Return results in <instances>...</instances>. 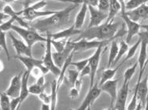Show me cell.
<instances>
[{
    "instance_id": "db71d44e",
    "label": "cell",
    "mask_w": 148,
    "mask_h": 110,
    "mask_svg": "<svg viewBox=\"0 0 148 110\" xmlns=\"http://www.w3.org/2000/svg\"><path fill=\"white\" fill-rule=\"evenodd\" d=\"M87 110H91V107L88 108V109H87Z\"/></svg>"
},
{
    "instance_id": "74e56055",
    "label": "cell",
    "mask_w": 148,
    "mask_h": 110,
    "mask_svg": "<svg viewBox=\"0 0 148 110\" xmlns=\"http://www.w3.org/2000/svg\"><path fill=\"white\" fill-rule=\"evenodd\" d=\"M15 20L12 18H10L8 20H6L5 22H3V24L0 25V31L3 32H7L10 30H11V27L13 25V24Z\"/></svg>"
},
{
    "instance_id": "7402d4cb",
    "label": "cell",
    "mask_w": 148,
    "mask_h": 110,
    "mask_svg": "<svg viewBox=\"0 0 148 110\" xmlns=\"http://www.w3.org/2000/svg\"><path fill=\"white\" fill-rule=\"evenodd\" d=\"M30 76V73L29 72L25 71V72H23L22 78H21V87L20 92V105H21L22 103L26 99L28 98L29 95V78Z\"/></svg>"
},
{
    "instance_id": "ab89813d",
    "label": "cell",
    "mask_w": 148,
    "mask_h": 110,
    "mask_svg": "<svg viewBox=\"0 0 148 110\" xmlns=\"http://www.w3.org/2000/svg\"><path fill=\"white\" fill-rule=\"evenodd\" d=\"M137 91L135 89L134 90V94H133V96L132 98V100L130 103L128 104V107H127V110H135L136 109V108L137 106Z\"/></svg>"
},
{
    "instance_id": "30bf717a",
    "label": "cell",
    "mask_w": 148,
    "mask_h": 110,
    "mask_svg": "<svg viewBox=\"0 0 148 110\" xmlns=\"http://www.w3.org/2000/svg\"><path fill=\"white\" fill-rule=\"evenodd\" d=\"M72 54H73V46L72 43V40H68L66 48L64 49V51L59 52V53H58V52L52 53L53 60H54L55 65L61 69L63 65L65 64V62L69 58V57Z\"/></svg>"
},
{
    "instance_id": "44dd1931",
    "label": "cell",
    "mask_w": 148,
    "mask_h": 110,
    "mask_svg": "<svg viewBox=\"0 0 148 110\" xmlns=\"http://www.w3.org/2000/svg\"><path fill=\"white\" fill-rule=\"evenodd\" d=\"M88 11V1H84V3L81 4V7L80 10L78 12V14L76 16L75 18V22H74L73 25L75 28L80 30V28H82L85 22V18L87 13Z\"/></svg>"
},
{
    "instance_id": "8992f818",
    "label": "cell",
    "mask_w": 148,
    "mask_h": 110,
    "mask_svg": "<svg viewBox=\"0 0 148 110\" xmlns=\"http://www.w3.org/2000/svg\"><path fill=\"white\" fill-rule=\"evenodd\" d=\"M120 3L121 4V17L122 18L125 23L127 26V37H126L125 42L127 43H129L131 42L132 37L139 34L140 28H141V25L139 23L135 22L132 20L128 15L126 14L125 8V2L121 0Z\"/></svg>"
},
{
    "instance_id": "836d02e7",
    "label": "cell",
    "mask_w": 148,
    "mask_h": 110,
    "mask_svg": "<svg viewBox=\"0 0 148 110\" xmlns=\"http://www.w3.org/2000/svg\"><path fill=\"white\" fill-rule=\"evenodd\" d=\"M0 109L1 110H11L10 105V98L4 92L0 93Z\"/></svg>"
},
{
    "instance_id": "5bb4252c",
    "label": "cell",
    "mask_w": 148,
    "mask_h": 110,
    "mask_svg": "<svg viewBox=\"0 0 148 110\" xmlns=\"http://www.w3.org/2000/svg\"><path fill=\"white\" fill-rule=\"evenodd\" d=\"M120 79H114L99 86L100 90L102 92L106 93L110 95V107H114V104H115L117 96V83L120 81Z\"/></svg>"
},
{
    "instance_id": "cb8c5ba5",
    "label": "cell",
    "mask_w": 148,
    "mask_h": 110,
    "mask_svg": "<svg viewBox=\"0 0 148 110\" xmlns=\"http://www.w3.org/2000/svg\"><path fill=\"white\" fill-rule=\"evenodd\" d=\"M80 78V72L77 69H67L65 77H64V82L66 83L67 87H73L77 79Z\"/></svg>"
},
{
    "instance_id": "7bdbcfd3",
    "label": "cell",
    "mask_w": 148,
    "mask_h": 110,
    "mask_svg": "<svg viewBox=\"0 0 148 110\" xmlns=\"http://www.w3.org/2000/svg\"><path fill=\"white\" fill-rule=\"evenodd\" d=\"M80 93V90H77L76 87H73L70 88V90H69V97L71 99H73V100H74V99H77V98L79 97Z\"/></svg>"
},
{
    "instance_id": "3957f363",
    "label": "cell",
    "mask_w": 148,
    "mask_h": 110,
    "mask_svg": "<svg viewBox=\"0 0 148 110\" xmlns=\"http://www.w3.org/2000/svg\"><path fill=\"white\" fill-rule=\"evenodd\" d=\"M11 30L14 31L16 33L19 35L26 44L30 48L32 46L37 42H47V37H43L40 32L35 31L31 28H22L21 26L12 25Z\"/></svg>"
},
{
    "instance_id": "4fadbf2b",
    "label": "cell",
    "mask_w": 148,
    "mask_h": 110,
    "mask_svg": "<svg viewBox=\"0 0 148 110\" xmlns=\"http://www.w3.org/2000/svg\"><path fill=\"white\" fill-rule=\"evenodd\" d=\"M88 8L89 14H90V22H89L88 28L100 25H102L103 20H106L108 14L101 12L98 10L97 7L88 4Z\"/></svg>"
},
{
    "instance_id": "603a6c76",
    "label": "cell",
    "mask_w": 148,
    "mask_h": 110,
    "mask_svg": "<svg viewBox=\"0 0 148 110\" xmlns=\"http://www.w3.org/2000/svg\"><path fill=\"white\" fill-rule=\"evenodd\" d=\"M121 4L120 3V1H117V0L110 1L108 17H107L106 22L109 23L114 21V17H116L117 14H118V13H121Z\"/></svg>"
},
{
    "instance_id": "816d5d0a",
    "label": "cell",
    "mask_w": 148,
    "mask_h": 110,
    "mask_svg": "<svg viewBox=\"0 0 148 110\" xmlns=\"http://www.w3.org/2000/svg\"><path fill=\"white\" fill-rule=\"evenodd\" d=\"M144 110H148V98H147V102H146L145 107H144Z\"/></svg>"
},
{
    "instance_id": "9a60e30c",
    "label": "cell",
    "mask_w": 148,
    "mask_h": 110,
    "mask_svg": "<svg viewBox=\"0 0 148 110\" xmlns=\"http://www.w3.org/2000/svg\"><path fill=\"white\" fill-rule=\"evenodd\" d=\"M10 38L11 39L12 44L15 51L17 53V56H25V57H32V48H30L25 42L22 40H18L11 33H10Z\"/></svg>"
},
{
    "instance_id": "9c48e42d",
    "label": "cell",
    "mask_w": 148,
    "mask_h": 110,
    "mask_svg": "<svg viewBox=\"0 0 148 110\" xmlns=\"http://www.w3.org/2000/svg\"><path fill=\"white\" fill-rule=\"evenodd\" d=\"M101 93H102V91L99 87V83H95L92 87L89 88L88 92L86 94L85 98L83 100L82 103L80 106L76 109H70L69 110H87L88 108L91 107V105L99 98Z\"/></svg>"
},
{
    "instance_id": "7c38bea8",
    "label": "cell",
    "mask_w": 148,
    "mask_h": 110,
    "mask_svg": "<svg viewBox=\"0 0 148 110\" xmlns=\"http://www.w3.org/2000/svg\"><path fill=\"white\" fill-rule=\"evenodd\" d=\"M22 75L23 72H20L19 74H17L14 76H13L12 79H10L8 88L4 92L10 99L19 98V96H20Z\"/></svg>"
},
{
    "instance_id": "5b68a950",
    "label": "cell",
    "mask_w": 148,
    "mask_h": 110,
    "mask_svg": "<svg viewBox=\"0 0 148 110\" xmlns=\"http://www.w3.org/2000/svg\"><path fill=\"white\" fill-rule=\"evenodd\" d=\"M52 46L51 36V34L47 33V42H46V50L44 56L43 57V65L49 70V72H51L54 76L58 77L61 72V69L55 65L52 56Z\"/></svg>"
},
{
    "instance_id": "7dc6e473",
    "label": "cell",
    "mask_w": 148,
    "mask_h": 110,
    "mask_svg": "<svg viewBox=\"0 0 148 110\" xmlns=\"http://www.w3.org/2000/svg\"><path fill=\"white\" fill-rule=\"evenodd\" d=\"M6 19H10V17L9 16L6 15V14H4L3 12H0V25L1 24H3V20H6Z\"/></svg>"
},
{
    "instance_id": "4316f807",
    "label": "cell",
    "mask_w": 148,
    "mask_h": 110,
    "mask_svg": "<svg viewBox=\"0 0 148 110\" xmlns=\"http://www.w3.org/2000/svg\"><path fill=\"white\" fill-rule=\"evenodd\" d=\"M58 90L57 80H54L51 83V110H56L58 104Z\"/></svg>"
},
{
    "instance_id": "60d3db41",
    "label": "cell",
    "mask_w": 148,
    "mask_h": 110,
    "mask_svg": "<svg viewBox=\"0 0 148 110\" xmlns=\"http://www.w3.org/2000/svg\"><path fill=\"white\" fill-rule=\"evenodd\" d=\"M47 3L46 1H39V2L33 3L32 5L30 4V5H29V6L32 10L38 11V10H41L42 9L44 8L47 6Z\"/></svg>"
},
{
    "instance_id": "f35d334b",
    "label": "cell",
    "mask_w": 148,
    "mask_h": 110,
    "mask_svg": "<svg viewBox=\"0 0 148 110\" xmlns=\"http://www.w3.org/2000/svg\"><path fill=\"white\" fill-rule=\"evenodd\" d=\"M38 98H40L42 104L48 105H50V104H51V95L48 94L47 92H45V91H43L38 96Z\"/></svg>"
},
{
    "instance_id": "9f6ffc18",
    "label": "cell",
    "mask_w": 148,
    "mask_h": 110,
    "mask_svg": "<svg viewBox=\"0 0 148 110\" xmlns=\"http://www.w3.org/2000/svg\"><path fill=\"white\" fill-rule=\"evenodd\" d=\"M147 98H148V94H147Z\"/></svg>"
},
{
    "instance_id": "f546056e",
    "label": "cell",
    "mask_w": 148,
    "mask_h": 110,
    "mask_svg": "<svg viewBox=\"0 0 148 110\" xmlns=\"http://www.w3.org/2000/svg\"><path fill=\"white\" fill-rule=\"evenodd\" d=\"M138 66V62H136L132 66L129 67L128 69H126V71L124 72L123 77H124V82L130 83L132 78L133 77L134 74L136 73V68Z\"/></svg>"
},
{
    "instance_id": "c3c4849f",
    "label": "cell",
    "mask_w": 148,
    "mask_h": 110,
    "mask_svg": "<svg viewBox=\"0 0 148 110\" xmlns=\"http://www.w3.org/2000/svg\"><path fill=\"white\" fill-rule=\"evenodd\" d=\"M40 110H51V107L48 105H41V109Z\"/></svg>"
},
{
    "instance_id": "ffe728a7",
    "label": "cell",
    "mask_w": 148,
    "mask_h": 110,
    "mask_svg": "<svg viewBox=\"0 0 148 110\" xmlns=\"http://www.w3.org/2000/svg\"><path fill=\"white\" fill-rule=\"evenodd\" d=\"M147 3L143 4L141 6H140L139 8L136 9L134 10L126 12L128 17L132 20L137 23L140 20H143V19H145V18L148 17V5Z\"/></svg>"
},
{
    "instance_id": "ba28073f",
    "label": "cell",
    "mask_w": 148,
    "mask_h": 110,
    "mask_svg": "<svg viewBox=\"0 0 148 110\" xmlns=\"http://www.w3.org/2000/svg\"><path fill=\"white\" fill-rule=\"evenodd\" d=\"M25 8L22 10V18L25 21H29V22H33L37 19L40 17H47L54 14L56 11H51V10H34L29 6L30 5V1H25Z\"/></svg>"
},
{
    "instance_id": "f5cc1de1",
    "label": "cell",
    "mask_w": 148,
    "mask_h": 110,
    "mask_svg": "<svg viewBox=\"0 0 148 110\" xmlns=\"http://www.w3.org/2000/svg\"><path fill=\"white\" fill-rule=\"evenodd\" d=\"M104 110H116L114 109V107H110V108H107V109H105Z\"/></svg>"
},
{
    "instance_id": "b9f144b4",
    "label": "cell",
    "mask_w": 148,
    "mask_h": 110,
    "mask_svg": "<svg viewBox=\"0 0 148 110\" xmlns=\"http://www.w3.org/2000/svg\"><path fill=\"white\" fill-rule=\"evenodd\" d=\"M10 105L11 110H18L20 108V98H15L10 99Z\"/></svg>"
},
{
    "instance_id": "6da1fadb",
    "label": "cell",
    "mask_w": 148,
    "mask_h": 110,
    "mask_svg": "<svg viewBox=\"0 0 148 110\" xmlns=\"http://www.w3.org/2000/svg\"><path fill=\"white\" fill-rule=\"evenodd\" d=\"M78 6V4H71L63 10L56 11L49 17L29 23V28L38 32H46L51 34V31L67 26L70 14Z\"/></svg>"
},
{
    "instance_id": "d590c367",
    "label": "cell",
    "mask_w": 148,
    "mask_h": 110,
    "mask_svg": "<svg viewBox=\"0 0 148 110\" xmlns=\"http://www.w3.org/2000/svg\"><path fill=\"white\" fill-rule=\"evenodd\" d=\"M97 8L101 12L108 14L110 9V1L109 0H99L98 1Z\"/></svg>"
},
{
    "instance_id": "7a4b0ae2",
    "label": "cell",
    "mask_w": 148,
    "mask_h": 110,
    "mask_svg": "<svg viewBox=\"0 0 148 110\" xmlns=\"http://www.w3.org/2000/svg\"><path fill=\"white\" fill-rule=\"evenodd\" d=\"M118 30V24L114 21L102 24L96 27L88 28L85 31H82L80 36L77 37L78 41L80 40H98V41H108L113 40L115 38Z\"/></svg>"
},
{
    "instance_id": "f6af8a7d",
    "label": "cell",
    "mask_w": 148,
    "mask_h": 110,
    "mask_svg": "<svg viewBox=\"0 0 148 110\" xmlns=\"http://www.w3.org/2000/svg\"><path fill=\"white\" fill-rule=\"evenodd\" d=\"M36 84H37L38 86H40L41 87H43L44 85H45V77H44V76H40V77H39V78L36 79Z\"/></svg>"
},
{
    "instance_id": "2e32d148",
    "label": "cell",
    "mask_w": 148,
    "mask_h": 110,
    "mask_svg": "<svg viewBox=\"0 0 148 110\" xmlns=\"http://www.w3.org/2000/svg\"><path fill=\"white\" fill-rule=\"evenodd\" d=\"M128 86L129 83L124 82L121 88L117 92V98L114 104V109L116 110H127L126 103L128 95Z\"/></svg>"
},
{
    "instance_id": "11a10c76",
    "label": "cell",
    "mask_w": 148,
    "mask_h": 110,
    "mask_svg": "<svg viewBox=\"0 0 148 110\" xmlns=\"http://www.w3.org/2000/svg\"><path fill=\"white\" fill-rule=\"evenodd\" d=\"M2 51V49H1V47H0V51Z\"/></svg>"
},
{
    "instance_id": "8fae6325",
    "label": "cell",
    "mask_w": 148,
    "mask_h": 110,
    "mask_svg": "<svg viewBox=\"0 0 148 110\" xmlns=\"http://www.w3.org/2000/svg\"><path fill=\"white\" fill-rule=\"evenodd\" d=\"M104 47H107V46H100L98 49L95 50V53L89 57V65L91 68V76H90V88L93 87L95 80V77L96 76L97 71L99 68V65L100 58H101V55L103 51Z\"/></svg>"
},
{
    "instance_id": "4dcf8cb0",
    "label": "cell",
    "mask_w": 148,
    "mask_h": 110,
    "mask_svg": "<svg viewBox=\"0 0 148 110\" xmlns=\"http://www.w3.org/2000/svg\"><path fill=\"white\" fill-rule=\"evenodd\" d=\"M140 42H141V40H140V39L139 38V40H137V42H136L133 46H132L131 47H129L128 52H127V55H126L125 58L124 59L123 62L121 63V65H122L124 62L127 61L128 60L131 59V58H132V57L135 56V54H136L137 50H138V48L140 46Z\"/></svg>"
},
{
    "instance_id": "e575fe53",
    "label": "cell",
    "mask_w": 148,
    "mask_h": 110,
    "mask_svg": "<svg viewBox=\"0 0 148 110\" xmlns=\"http://www.w3.org/2000/svg\"><path fill=\"white\" fill-rule=\"evenodd\" d=\"M88 63H89V57L88 58H86V59L77 61H72L71 65L75 66V67H76V69H77L79 72H80L84 68H85L87 65H88Z\"/></svg>"
},
{
    "instance_id": "83f0119b",
    "label": "cell",
    "mask_w": 148,
    "mask_h": 110,
    "mask_svg": "<svg viewBox=\"0 0 148 110\" xmlns=\"http://www.w3.org/2000/svg\"><path fill=\"white\" fill-rule=\"evenodd\" d=\"M147 2V0H129L125 3V8L126 12L132 11L139 8L140 6L145 4Z\"/></svg>"
},
{
    "instance_id": "d6a6232c",
    "label": "cell",
    "mask_w": 148,
    "mask_h": 110,
    "mask_svg": "<svg viewBox=\"0 0 148 110\" xmlns=\"http://www.w3.org/2000/svg\"><path fill=\"white\" fill-rule=\"evenodd\" d=\"M0 47H1L2 50L5 51L6 57H7V59H8V61H10V55L8 46H7V42H6V32H3L1 31H0Z\"/></svg>"
},
{
    "instance_id": "681fc988",
    "label": "cell",
    "mask_w": 148,
    "mask_h": 110,
    "mask_svg": "<svg viewBox=\"0 0 148 110\" xmlns=\"http://www.w3.org/2000/svg\"><path fill=\"white\" fill-rule=\"evenodd\" d=\"M4 68H5L4 64H3V62L0 60V72H2L4 70Z\"/></svg>"
},
{
    "instance_id": "e0dca14e",
    "label": "cell",
    "mask_w": 148,
    "mask_h": 110,
    "mask_svg": "<svg viewBox=\"0 0 148 110\" xmlns=\"http://www.w3.org/2000/svg\"><path fill=\"white\" fill-rule=\"evenodd\" d=\"M136 90L137 91V102L141 104L142 107H145L148 94V75L144 79H141L140 82H137Z\"/></svg>"
},
{
    "instance_id": "277c9868",
    "label": "cell",
    "mask_w": 148,
    "mask_h": 110,
    "mask_svg": "<svg viewBox=\"0 0 148 110\" xmlns=\"http://www.w3.org/2000/svg\"><path fill=\"white\" fill-rule=\"evenodd\" d=\"M139 38L141 40L140 42V54L138 57V66L140 68V72H139V77H138V81L140 82L142 79L143 72L146 68V65L148 63L147 61V47H148V33L147 31H143L139 32Z\"/></svg>"
},
{
    "instance_id": "f907efd6",
    "label": "cell",
    "mask_w": 148,
    "mask_h": 110,
    "mask_svg": "<svg viewBox=\"0 0 148 110\" xmlns=\"http://www.w3.org/2000/svg\"><path fill=\"white\" fill-rule=\"evenodd\" d=\"M141 28H143V29H144V31H147V32L148 33V24L147 25H141Z\"/></svg>"
},
{
    "instance_id": "484cf974",
    "label": "cell",
    "mask_w": 148,
    "mask_h": 110,
    "mask_svg": "<svg viewBox=\"0 0 148 110\" xmlns=\"http://www.w3.org/2000/svg\"><path fill=\"white\" fill-rule=\"evenodd\" d=\"M118 50H119V44L117 40H113L110 42V52H109L108 63L107 66L108 68H110L111 65H114V62L117 57L118 54Z\"/></svg>"
},
{
    "instance_id": "d6986e66",
    "label": "cell",
    "mask_w": 148,
    "mask_h": 110,
    "mask_svg": "<svg viewBox=\"0 0 148 110\" xmlns=\"http://www.w3.org/2000/svg\"><path fill=\"white\" fill-rule=\"evenodd\" d=\"M81 32H82L81 30L77 29V28H75V26L73 25L69 28H64V29H62L60 31H58L56 32L51 33V36L52 40H67V39H69L70 37L75 36V35H80Z\"/></svg>"
},
{
    "instance_id": "ee69618b",
    "label": "cell",
    "mask_w": 148,
    "mask_h": 110,
    "mask_svg": "<svg viewBox=\"0 0 148 110\" xmlns=\"http://www.w3.org/2000/svg\"><path fill=\"white\" fill-rule=\"evenodd\" d=\"M87 76H91V68H90V65H89V64L80 72V79Z\"/></svg>"
},
{
    "instance_id": "8d00e7d4",
    "label": "cell",
    "mask_w": 148,
    "mask_h": 110,
    "mask_svg": "<svg viewBox=\"0 0 148 110\" xmlns=\"http://www.w3.org/2000/svg\"><path fill=\"white\" fill-rule=\"evenodd\" d=\"M43 90V87H41L40 86H38L37 84L34 83V84H32L31 86L29 87V94H32V95H36L39 96L40 94L42 93Z\"/></svg>"
},
{
    "instance_id": "1f68e13d",
    "label": "cell",
    "mask_w": 148,
    "mask_h": 110,
    "mask_svg": "<svg viewBox=\"0 0 148 110\" xmlns=\"http://www.w3.org/2000/svg\"><path fill=\"white\" fill-rule=\"evenodd\" d=\"M68 40H51V46L54 48L55 51L59 53L64 51L66 48V46L67 44Z\"/></svg>"
},
{
    "instance_id": "d4e9b609",
    "label": "cell",
    "mask_w": 148,
    "mask_h": 110,
    "mask_svg": "<svg viewBox=\"0 0 148 110\" xmlns=\"http://www.w3.org/2000/svg\"><path fill=\"white\" fill-rule=\"evenodd\" d=\"M121 64H120L118 66L115 67L114 68H108L103 71V74H102V76H101V79H100L99 83V87L101 86V85H103V83H105L106 82H107V81H110V80L114 79V76H115V75L117 73V71L119 69V68L121 67Z\"/></svg>"
},
{
    "instance_id": "f1b7e54d",
    "label": "cell",
    "mask_w": 148,
    "mask_h": 110,
    "mask_svg": "<svg viewBox=\"0 0 148 110\" xmlns=\"http://www.w3.org/2000/svg\"><path fill=\"white\" fill-rule=\"evenodd\" d=\"M128 49H129V46H128V44L127 42L125 41V40H121L119 42V50H118V54H117V57H116V59L114 61V65H117V63L118 62L121 57H122L125 54H127V52H128Z\"/></svg>"
},
{
    "instance_id": "52a82bcc",
    "label": "cell",
    "mask_w": 148,
    "mask_h": 110,
    "mask_svg": "<svg viewBox=\"0 0 148 110\" xmlns=\"http://www.w3.org/2000/svg\"><path fill=\"white\" fill-rule=\"evenodd\" d=\"M112 40L108 41H98V40H80L78 41H72L73 46V53L78 51H85L93 49H98L100 46H107Z\"/></svg>"
},
{
    "instance_id": "ac0fdd59",
    "label": "cell",
    "mask_w": 148,
    "mask_h": 110,
    "mask_svg": "<svg viewBox=\"0 0 148 110\" xmlns=\"http://www.w3.org/2000/svg\"><path fill=\"white\" fill-rule=\"evenodd\" d=\"M15 58L19 60L23 65L25 67L26 71L30 72L34 68H44L45 66L43 65V61L40 59L34 58L33 57H25V56H15Z\"/></svg>"
},
{
    "instance_id": "bcb514c9",
    "label": "cell",
    "mask_w": 148,
    "mask_h": 110,
    "mask_svg": "<svg viewBox=\"0 0 148 110\" xmlns=\"http://www.w3.org/2000/svg\"><path fill=\"white\" fill-rule=\"evenodd\" d=\"M74 87H76L77 90H79L80 91L81 90V87H82V79L79 78V79H77L76 83H75V84L73 86Z\"/></svg>"
}]
</instances>
